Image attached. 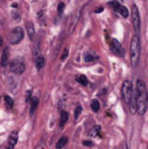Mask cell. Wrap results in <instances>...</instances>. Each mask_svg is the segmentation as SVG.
Masks as SVG:
<instances>
[{"instance_id": "obj_1", "label": "cell", "mask_w": 148, "mask_h": 149, "mask_svg": "<svg viewBox=\"0 0 148 149\" xmlns=\"http://www.w3.org/2000/svg\"><path fill=\"white\" fill-rule=\"evenodd\" d=\"M135 96H136V104H137V112L142 116L145 114L147 110V102H146V85H145L144 81L138 79L136 83V92H135Z\"/></svg>"}, {"instance_id": "obj_2", "label": "cell", "mask_w": 148, "mask_h": 149, "mask_svg": "<svg viewBox=\"0 0 148 149\" xmlns=\"http://www.w3.org/2000/svg\"><path fill=\"white\" fill-rule=\"evenodd\" d=\"M141 53V43L138 35L133 36L130 44V59L133 67H136L139 63Z\"/></svg>"}, {"instance_id": "obj_3", "label": "cell", "mask_w": 148, "mask_h": 149, "mask_svg": "<svg viewBox=\"0 0 148 149\" xmlns=\"http://www.w3.org/2000/svg\"><path fill=\"white\" fill-rule=\"evenodd\" d=\"M24 69H26V65L22 58H15L10 62V71L14 74H22L24 72Z\"/></svg>"}, {"instance_id": "obj_4", "label": "cell", "mask_w": 148, "mask_h": 149, "mask_svg": "<svg viewBox=\"0 0 148 149\" xmlns=\"http://www.w3.org/2000/svg\"><path fill=\"white\" fill-rule=\"evenodd\" d=\"M24 30H22V28L17 26V28L13 29L9 35L10 44H12V45H16V44L20 43L22 40L24 39Z\"/></svg>"}, {"instance_id": "obj_5", "label": "cell", "mask_w": 148, "mask_h": 149, "mask_svg": "<svg viewBox=\"0 0 148 149\" xmlns=\"http://www.w3.org/2000/svg\"><path fill=\"white\" fill-rule=\"evenodd\" d=\"M122 95L124 100L129 104L130 100L133 95V89H132V84L129 80H125L122 84Z\"/></svg>"}, {"instance_id": "obj_6", "label": "cell", "mask_w": 148, "mask_h": 149, "mask_svg": "<svg viewBox=\"0 0 148 149\" xmlns=\"http://www.w3.org/2000/svg\"><path fill=\"white\" fill-rule=\"evenodd\" d=\"M131 14H132V22H133V26L135 29V31L139 33L141 26V19H140V14H139V10L135 4L132 5V13Z\"/></svg>"}, {"instance_id": "obj_7", "label": "cell", "mask_w": 148, "mask_h": 149, "mask_svg": "<svg viewBox=\"0 0 148 149\" xmlns=\"http://www.w3.org/2000/svg\"><path fill=\"white\" fill-rule=\"evenodd\" d=\"M110 49H111V51L115 54V55L120 56V57H122L123 54H124L122 46H121L120 42H119L117 39H112L111 43H110Z\"/></svg>"}, {"instance_id": "obj_8", "label": "cell", "mask_w": 148, "mask_h": 149, "mask_svg": "<svg viewBox=\"0 0 148 149\" xmlns=\"http://www.w3.org/2000/svg\"><path fill=\"white\" fill-rule=\"evenodd\" d=\"M110 5L112 6L113 9H114L115 11L119 12V13H120L121 15L123 16V17H128V15H129L128 9H127L125 6L121 5V4L119 3L118 1H112L111 3H110Z\"/></svg>"}, {"instance_id": "obj_9", "label": "cell", "mask_w": 148, "mask_h": 149, "mask_svg": "<svg viewBox=\"0 0 148 149\" xmlns=\"http://www.w3.org/2000/svg\"><path fill=\"white\" fill-rule=\"evenodd\" d=\"M17 139H18V136H17V132H12L10 134L9 138L7 140V144H6V149H13L14 146L16 145L17 143Z\"/></svg>"}, {"instance_id": "obj_10", "label": "cell", "mask_w": 148, "mask_h": 149, "mask_svg": "<svg viewBox=\"0 0 148 149\" xmlns=\"http://www.w3.org/2000/svg\"><path fill=\"white\" fill-rule=\"evenodd\" d=\"M26 31H28V37H30V39L32 40V41H34L35 38H36V31H35L34 24L28 22H26Z\"/></svg>"}, {"instance_id": "obj_11", "label": "cell", "mask_w": 148, "mask_h": 149, "mask_svg": "<svg viewBox=\"0 0 148 149\" xmlns=\"http://www.w3.org/2000/svg\"><path fill=\"white\" fill-rule=\"evenodd\" d=\"M129 107H130V111L132 114H135L137 112V104H136V96H135V93H133L132 97L130 100V102H129Z\"/></svg>"}, {"instance_id": "obj_12", "label": "cell", "mask_w": 148, "mask_h": 149, "mask_svg": "<svg viewBox=\"0 0 148 149\" xmlns=\"http://www.w3.org/2000/svg\"><path fill=\"white\" fill-rule=\"evenodd\" d=\"M1 66L2 67H6L7 66V63H8V50L7 49H4L3 53H2V56H1Z\"/></svg>"}, {"instance_id": "obj_13", "label": "cell", "mask_w": 148, "mask_h": 149, "mask_svg": "<svg viewBox=\"0 0 148 149\" xmlns=\"http://www.w3.org/2000/svg\"><path fill=\"white\" fill-rule=\"evenodd\" d=\"M99 59V56L95 55V54H92L90 52H87V53L84 54V61L85 62H92L94 60Z\"/></svg>"}, {"instance_id": "obj_14", "label": "cell", "mask_w": 148, "mask_h": 149, "mask_svg": "<svg viewBox=\"0 0 148 149\" xmlns=\"http://www.w3.org/2000/svg\"><path fill=\"white\" fill-rule=\"evenodd\" d=\"M38 104H39V100L37 97H33L32 100H31V112H30L31 116L35 113V111H36L38 107Z\"/></svg>"}, {"instance_id": "obj_15", "label": "cell", "mask_w": 148, "mask_h": 149, "mask_svg": "<svg viewBox=\"0 0 148 149\" xmlns=\"http://www.w3.org/2000/svg\"><path fill=\"white\" fill-rule=\"evenodd\" d=\"M67 142H68V138L67 137H61L60 138V140L57 142V144H56V148L57 149H60V148H63L64 146L67 144Z\"/></svg>"}, {"instance_id": "obj_16", "label": "cell", "mask_w": 148, "mask_h": 149, "mask_svg": "<svg viewBox=\"0 0 148 149\" xmlns=\"http://www.w3.org/2000/svg\"><path fill=\"white\" fill-rule=\"evenodd\" d=\"M44 65H45V59H44L42 56H38L37 59H36V67L38 70H40V69H42L44 67Z\"/></svg>"}, {"instance_id": "obj_17", "label": "cell", "mask_w": 148, "mask_h": 149, "mask_svg": "<svg viewBox=\"0 0 148 149\" xmlns=\"http://www.w3.org/2000/svg\"><path fill=\"white\" fill-rule=\"evenodd\" d=\"M68 121V113L65 111H62L61 116H60V126H63Z\"/></svg>"}, {"instance_id": "obj_18", "label": "cell", "mask_w": 148, "mask_h": 149, "mask_svg": "<svg viewBox=\"0 0 148 149\" xmlns=\"http://www.w3.org/2000/svg\"><path fill=\"white\" fill-rule=\"evenodd\" d=\"M76 80L82 85H87V83H88V80H87V78L84 75H79V76H77Z\"/></svg>"}, {"instance_id": "obj_19", "label": "cell", "mask_w": 148, "mask_h": 149, "mask_svg": "<svg viewBox=\"0 0 148 149\" xmlns=\"http://www.w3.org/2000/svg\"><path fill=\"white\" fill-rule=\"evenodd\" d=\"M4 102H5L6 107H7L8 109H11L12 107H13V100H12V98L10 97V96H8V95L4 96Z\"/></svg>"}, {"instance_id": "obj_20", "label": "cell", "mask_w": 148, "mask_h": 149, "mask_svg": "<svg viewBox=\"0 0 148 149\" xmlns=\"http://www.w3.org/2000/svg\"><path fill=\"white\" fill-rule=\"evenodd\" d=\"M90 108H91V110H92L93 112H97V111L99 110V100H93L92 102H91Z\"/></svg>"}, {"instance_id": "obj_21", "label": "cell", "mask_w": 148, "mask_h": 149, "mask_svg": "<svg viewBox=\"0 0 148 149\" xmlns=\"http://www.w3.org/2000/svg\"><path fill=\"white\" fill-rule=\"evenodd\" d=\"M99 132H101V127H99V126H95V127L93 128L92 130H91L90 135L92 136V137H95V136L99 135Z\"/></svg>"}, {"instance_id": "obj_22", "label": "cell", "mask_w": 148, "mask_h": 149, "mask_svg": "<svg viewBox=\"0 0 148 149\" xmlns=\"http://www.w3.org/2000/svg\"><path fill=\"white\" fill-rule=\"evenodd\" d=\"M81 111H82V108H81L80 106L77 107L76 110H75V113H74V119H75V120L78 119V117H79V115H80Z\"/></svg>"}, {"instance_id": "obj_23", "label": "cell", "mask_w": 148, "mask_h": 149, "mask_svg": "<svg viewBox=\"0 0 148 149\" xmlns=\"http://www.w3.org/2000/svg\"><path fill=\"white\" fill-rule=\"evenodd\" d=\"M64 7H65V5H64L63 2H61V3L58 4V8H57L58 13H62V12H63V10H64Z\"/></svg>"}, {"instance_id": "obj_24", "label": "cell", "mask_w": 148, "mask_h": 149, "mask_svg": "<svg viewBox=\"0 0 148 149\" xmlns=\"http://www.w3.org/2000/svg\"><path fill=\"white\" fill-rule=\"evenodd\" d=\"M68 53H69V51H68V49L66 48V49H64V52H63V54H62V56H61V61H64L67 58V56H68Z\"/></svg>"}, {"instance_id": "obj_25", "label": "cell", "mask_w": 148, "mask_h": 149, "mask_svg": "<svg viewBox=\"0 0 148 149\" xmlns=\"http://www.w3.org/2000/svg\"><path fill=\"white\" fill-rule=\"evenodd\" d=\"M83 145H85V146H92V142H91V141H83Z\"/></svg>"}, {"instance_id": "obj_26", "label": "cell", "mask_w": 148, "mask_h": 149, "mask_svg": "<svg viewBox=\"0 0 148 149\" xmlns=\"http://www.w3.org/2000/svg\"><path fill=\"white\" fill-rule=\"evenodd\" d=\"M31 93H32V90H28V93H26V102H28V100H31Z\"/></svg>"}, {"instance_id": "obj_27", "label": "cell", "mask_w": 148, "mask_h": 149, "mask_svg": "<svg viewBox=\"0 0 148 149\" xmlns=\"http://www.w3.org/2000/svg\"><path fill=\"white\" fill-rule=\"evenodd\" d=\"M104 10V8L103 7H99L97 9H95V12H101Z\"/></svg>"}, {"instance_id": "obj_28", "label": "cell", "mask_w": 148, "mask_h": 149, "mask_svg": "<svg viewBox=\"0 0 148 149\" xmlns=\"http://www.w3.org/2000/svg\"><path fill=\"white\" fill-rule=\"evenodd\" d=\"M2 44H3V40H2V38L0 37V46H2Z\"/></svg>"}, {"instance_id": "obj_29", "label": "cell", "mask_w": 148, "mask_h": 149, "mask_svg": "<svg viewBox=\"0 0 148 149\" xmlns=\"http://www.w3.org/2000/svg\"><path fill=\"white\" fill-rule=\"evenodd\" d=\"M123 149H128V147H127V145H126V143H125L124 146H123Z\"/></svg>"}, {"instance_id": "obj_30", "label": "cell", "mask_w": 148, "mask_h": 149, "mask_svg": "<svg viewBox=\"0 0 148 149\" xmlns=\"http://www.w3.org/2000/svg\"><path fill=\"white\" fill-rule=\"evenodd\" d=\"M146 102H147V104H148V94H147V96H146Z\"/></svg>"}, {"instance_id": "obj_31", "label": "cell", "mask_w": 148, "mask_h": 149, "mask_svg": "<svg viewBox=\"0 0 148 149\" xmlns=\"http://www.w3.org/2000/svg\"><path fill=\"white\" fill-rule=\"evenodd\" d=\"M120 1H124V0H120Z\"/></svg>"}]
</instances>
